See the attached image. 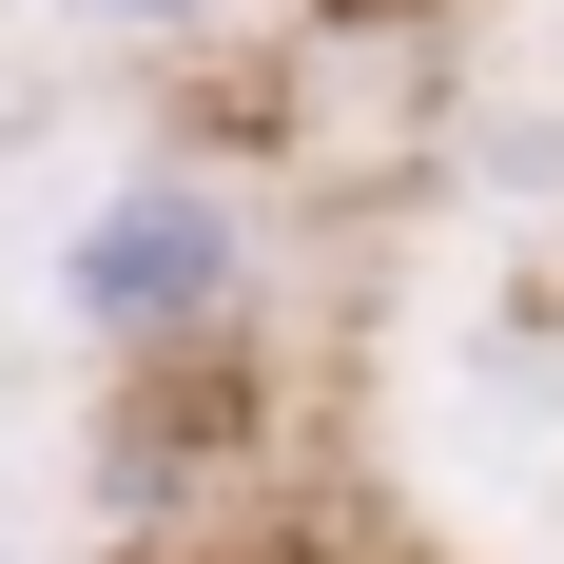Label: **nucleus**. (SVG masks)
<instances>
[{
  "label": "nucleus",
  "mask_w": 564,
  "mask_h": 564,
  "mask_svg": "<svg viewBox=\"0 0 564 564\" xmlns=\"http://www.w3.org/2000/svg\"><path fill=\"white\" fill-rule=\"evenodd\" d=\"M234 292H253V234H234L215 175H98L78 195V234H58V312L98 350H215L234 332Z\"/></svg>",
  "instance_id": "f257e3e1"
},
{
  "label": "nucleus",
  "mask_w": 564,
  "mask_h": 564,
  "mask_svg": "<svg viewBox=\"0 0 564 564\" xmlns=\"http://www.w3.org/2000/svg\"><path fill=\"white\" fill-rule=\"evenodd\" d=\"M58 20H98V40H195L215 0H58Z\"/></svg>",
  "instance_id": "f03ea898"
}]
</instances>
